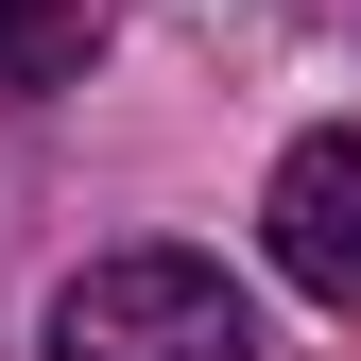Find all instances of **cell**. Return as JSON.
Listing matches in <instances>:
<instances>
[{"mask_svg": "<svg viewBox=\"0 0 361 361\" xmlns=\"http://www.w3.org/2000/svg\"><path fill=\"white\" fill-rule=\"evenodd\" d=\"M104 0H0V86H86Z\"/></svg>", "mask_w": 361, "mask_h": 361, "instance_id": "3", "label": "cell"}, {"mask_svg": "<svg viewBox=\"0 0 361 361\" xmlns=\"http://www.w3.org/2000/svg\"><path fill=\"white\" fill-rule=\"evenodd\" d=\"M52 361H258V310L190 241H121L52 293Z\"/></svg>", "mask_w": 361, "mask_h": 361, "instance_id": "1", "label": "cell"}, {"mask_svg": "<svg viewBox=\"0 0 361 361\" xmlns=\"http://www.w3.org/2000/svg\"><path fill=\"white\" fill-rule=\"evenodd\" d=\"M258 241H276V276L310 310H361V121L276 155V190H258Z\"/></svg>", "mask_w": 361, "mask_h": 361, "instance_id": "2", "label": "cell"}]
</instances>
